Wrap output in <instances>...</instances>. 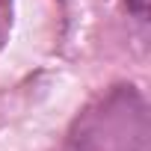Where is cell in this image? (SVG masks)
I'll use <instances>...</instances> for the list:
<instances>
[{"label":"cell","mask_w":151,"mask_h":151,"mask_svg":"<svg viewBox=\"0 0 151 151\" xmlns=\"http://www.w3.org/2000/svg\"><path fill=\"white\" fill-rule=\"evenodd\" d=\"M9 27H12V6H9V0H0V45L6 42Z\"/></svg>","instance_id":"cell-2"},{"label":"cell","mask_w":151,"mask_h":151,"mask_svg":"<svg viewBox=\"0 0 151 151\" xmlns=\"http://www.w3.org/2000/svg\"><path fill=\"white\" fill-rule=\"evenodd\" d=\"M148 104L130 83L98 95L74 119L65 151H148Z\"/></svg>","instance_id":"cell-1"},{"label":"cell","mask_w":151,"mask_h":151,"mask_svg":"<svg viewBox=\"0 0 151 151\" xmlns=\"http://www.w3.org/2000/svg\"><path fill=\"white\" fill-rule=\"evenodd\" d=\"M124 6L136 21H142V24L148 21V0H124Z\"/></svg>","instance_id":"cell-3"}]
</instances>
